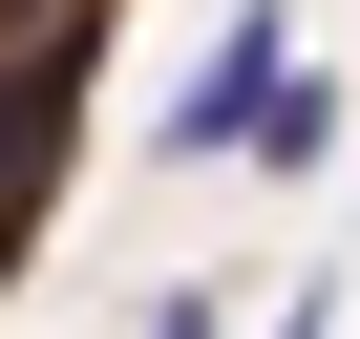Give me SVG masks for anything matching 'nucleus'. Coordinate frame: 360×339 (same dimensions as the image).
<instances>
[{
	"instance_id": "obj_1",
	"label": "nucleus",
	"mask_w": 360,
	"mask_h": 339,
	"mask_svg": "<svg viewBox=\"0 0 360 339\" xmlns=\"http://www.w3.org/2000/svg\"><path fill=\"white\" fill-rule=\"evenodd\" d=\"M255 106H276V22H233V43L191 64V85H169V127H148V148H169V170H212V148H233Z\"/></svg>"
},
{
	"instance_id": "obj_2",
	"label": "nucleus",
	"mask_w": 360,
	"mask_h": 339,
	"mask_svg": "<svg viewBox=\"0 0 360 339\" xmlns=\"http://www.w3.org/2000/svg\"><path fill=\"white\" fill-rule=\"evenodd\" d=\"M233 148H255V170H318V148H339V85H297V64H276V106H255Z\"/></svg>"
}]
</instances>
